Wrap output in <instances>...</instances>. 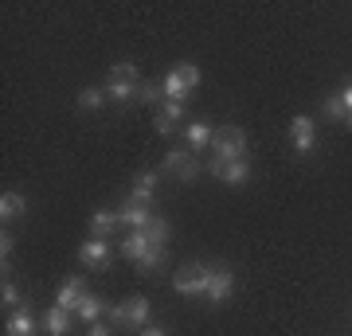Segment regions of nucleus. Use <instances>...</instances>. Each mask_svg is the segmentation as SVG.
Wrapping results in <instances>:
<instances>
[{"mask_svg":"<svg viewBox=\"0 0 352 336\" xmlns=\"http://www.w3.org/2000/svg\"><path fill=\"white\" fill-rule=\"evenodd\" d=\"M212 145H215V157H212V164H208V168H212L215 176H219V168H223V164L243 161V157H247V133H243L239 125H223V129L215 133Z\"/></svg>","mask_w":352,"mask_h":336,"instance_id":"f257e3e1","label":"nucleus"},{"mask_svg":"<svg viewBox=\"0 0 352 336\" xmlns=\"http://www.w3.org/2000/svg\"><path fill=\"white\" fill-rule=\"evenodd\" d=\"M200 67H192V63H180V67H173L168 75H164V98L168 102H184L192 94V90L200 87Z\"/></svg>","mask_w":352,"mask_h":336,"instance_id":"f03ea898","label":"nucleus"},{"mask_svg":"<svg viewBox=\"0 0 352 336\" xmlns=\"http://www.w3.org/2000/svg\"><path fill=\"white\" fill-rule=\"evenodd\" d=\"M208 274H212V266H184V270L173 274V289L184 293V298H204L208 293Z\"/></svg>","mask_w":352,"mask_h":336,"instance_id":"7ed1b4c3","label":"nucleus"},{"mask_svg":"<svg viewBox=\"0 0 352 336\" xmlns=\"http://www.w3.org/2000/svg\"><path fill=\"white\" fill-rule=\"evenodd\" d=\"M161 172H176V180H180V184H192V180L200 176V161H196V157H188L184 149H173V153H164Z\"/></svg>","mask_w":352,"mask_h":336,"instance_id":"20e7f679","label":"nucleus"},{"mask_svg":"<svg viewBox=\"0 0 352 336\" xmlns=\"http://www.w3.org/2000/svg\"><path fill=\"white\" fill-rule=\"evenodd\" d=\"M110 321L141 328V324L149 321V301L145 298H129V301H122V305H110Z\"/></svg>","mask_w":352,"mask_h":336,"instance_id":"39448f33","label":"nucleus"},{"mask_svg":"<svg viewBox=\"0 0 352 336\" xmlns=\"http://www.w3.org/2000/svg\"><path fill=\"white\" fill-rule=\"evenodd\" d=\"M78 262L90 266V270H106V266H110V243L102 235H90L87 243L78 247Z\"/></svg>","mask_w":352,"mask_h":336,"instance_id":"423d86ee","label":"nucleus"},{"mask_svg":"<svg viewBox=\"0 0 352 336\" xmlns=\"http://www.w3.org/2000/svg\"><path fill=\"white\" fill-rule=\"evenodd\" d=\"M231 289H235V274L227 270V266H212V274H208V293L204 298L212 301V305H223L231 298Z\"/></svg>","mask_w":352,"mask_h":336,"instance_id":"0eeeda50","label":"nucleus"},{"mask_svg":"<svg viewBox=\"0 0 352 336\" xmlns=\"http://www.w3.org/2000/svg\"><path fill=\"white\" fill-rule=\"evenodd\" d=\"M289 133H294V149L302 153V157L314 149V133H317V129H314V117H309V113L289 117Z\"/></svg>","mask_w":352,"mask_h":336,"instance_id":"6e6552de","label":"nucleus"},{"mask_svg":"<svg viewBox=\"0 0 352 336\" xmlns=\"http://www.w3.org/2000/svg\"><path fill=\"white\" fill-rule=\"evenodd\" d=\"M87 298V286H82V278H67L63 286H59V293H55V305L59 309H78V301Z\"/></svg>","mask_w":352,"mask_h":336,"instance_id":"1a4fd4ad","label":"nucleus"},{"mask_svg":"<svg viewBox=\"0 0 352 336\" xmlns=\"http://www.w3.org/2000/svg\"><path fill=\"white\" fill-rule=\"evenodd\" d=\"M180 117H184V102H168L164 98V106H161V113H157V133H164V137H168V133H176V122H180Z\"/></svg>","mask_w":352,"mask_h":336,"instance_id":"9d476101","label":"nucleus"},{"mask_svg":"<svg viewBox=\"0 0 352 336\" xmlns=\"http://www.w3.org/2000/svg\"><path fill=\"white\" fill-rule=\"evenodd\" d=\"M118 219H122V227H129V231H145V227L153 223V215L145 212V208H138V203H122V208H118Z\"/></svg>","mask_w":352,"mask_h":336,"instance_id":"9b49d317","label":"nucleus"},{"mask_svg":"<svg viewBox=\"0 0 352 336\" xmlns=\"http://www.w3.org/2000/svg\"><path fill=\"white\" fill-rule=\"evenodd\" d=\"M75 313H78L87 324H98V317H110V301H102L98 293H87V298L78 301Z\"/></svg>","mask_w":352,"mask_h":336,"instance_id":"f8f14e48","label":"nucleus"},{"mask_svg":"<svg viewBox=\"0 0 352 336\" xmlns=\"http://www.w3.org/2000/svg\"><path fill=\"white\" fill-rule=\"evenodd\" d=\"M138 94H141V82L113 78V75H110V82H106V98H113V102H133Z\"/></svg>","mask_w":352,"mask_h":336,"instance_id":"ddd939ff","label":"nucleus"},{"mask_svg":"<svg viewBox=\"0 0 352 336\" xmlns=\"http://www.w3.org/2000/svg\"><path fill=\"white\" fill-rule=\"evenodd\" d=\"M149 247H153V243H149V235H145V231H129V235L122 238V254H126L129 262H141Z\"/></svg>","mask_w":352,"mask_h":336,"instance_id":"4468645a","label":"nucleus"},{"mask_svg":"<svg viewBox=\"0 0 352 336\" xmlns=\"http://www.w3.org/2000/svg\"><path fill=\"white\" fill-rule=\"evenodd\" d=\"M43 328H47L51 336H67L71 333V313L59 309V305H51V309L43 313Z\"/></svg>","mask_w":352,"mask_h":336,"instance_id":"2eb2a0df","label":"nucleus"},{"mask_svg":"<svg viewBox=\"0 0 352 336\" xmlns=\"http://www.w3.org/2000/svg\"><path fill=\"white\" fill-rule=\"evenodd\" d=\"M247 176H251V164H247V157H243V161H231V164H223V168H219V180H223V184H231V188L247 184Z\"/></svg>","mask_w":352,"mask_h":336,"instance_id":"dca6fc26","label":"nucleus"},{"mask_svg":"<svg viewBox=\"0 0 352 336\" xmlns=\"http://www.w3.org/2000/svg\"><path fill=\"white\" fill-rule=\"evenodd\" d=\"M8 336H36V317L28 309H16L8 317Z\"/></svg>","mask_w":352,"mask_h":336,"instance_id":"f3484780","label":"nucleus"},{"mask_svg":"<svg viewBox=\"0 0 352 336\" xmlns=\"http://www.w3.org/2000/svg\"><path fill=\"white\" fill-rule=\"evenodd\" d=\"M184 133H188V145H192V149H208V145L215 141L212 125H204V122H192L188 129H184Z\"/></svg>","mask_w":352,"mask_h":336,"instance_id":"a211bd4d","label":"nucleus"},{"mask_svg":"<svg viewBox=\"0 0 352 336\" xmlns=\"http://www.w3.org/2000/svg\"><path fill=\"white\" fill-rule=\"evenodd\" d=\"M16 215H24V196L20 192H4L0 196V219H16Z\"/></svg>","mask_w":352,"mask_h":336,"instance_id":"6ab92c4d","label":"nucleus"},{"mask_svg":"<svg viewBox=\"0 0 352 336\" xmlns=\"http://www.w3.org/2000/svg\"><path fill=\"white\" fill-rule=\"evenodd\" d=\"M118 223H122V219H118V212H94V215H90V227H94V235H102V238L110 235Z\"/></svg>","mask_w":352,"mask_h":336,"instance_id":"aec40b11","label":"nucleus"},{"mask_svg":"<svg viewBox=\"0 0 352 336\" xmlns=\"http://www.w3.org/2000/svg\"><path fill=\"white\" fill-rule=\"evenodd\" d=\"M145 235H149L153 247H164V243H168V235H173V227H168V219H153V223L145 227Z\"/></svg>","mask_w":352,"mask_h":336,"instance_id":"412c9836","label":"nucleus"},{"mask_svg":"<svg viewBox=\"0 0 352 336\" xmlns=\"http://www.w3.org/2000/svg\"><path fill=\"white\" fill-rule=\"evenodd\" d=\"M102 102H106V87H87L78 94V106H82V110H98Z\"/></svg>","mask_w":352,"mask_h":336,"instance_id":"4be33fe9","label":"nucleus"},{"mask_svg":"<svg viewBox=\"0 0 352 336\" xmlns=\"http://www.w3.org/2000/svg\"><path fill=\"white\" fill-rule=\"evenodd\" d=\"M129 203H138V208H145V212H153V188H141V184H133L129 188Z\"/></svg>","mask_w":352,"mask_h":336,"instance_id":"5701e85b","label":"nucleus"},{"mask_svg":"<svg viewBox=\"0 0 352 336\" xmlns=\"http://www.w3.org/2000/svg\"><path fill=\"white\" fill-rule=\"evenodd\" d=\"M325 113L333 117V122L349 125V110H344V102H340V94H333V98H325Z\"/></svg>","mask_w":352,"mask_h":336,"instance_id":"b1692460","label":"nucleus"},{"mask_svg":"<svg viewBox=\"0 0 352 336\" xmlns=\"http://www.w3.org/2000/svg\"><path fill=\"white\" fill-rule=\"evenodd\" d=\"M0 301H4V305H16V309H24V293H20L12 282H4V286H0Z\"/></svg>","mask_w":352,"mask_h":336,"instance_id":"393cba45","label":"nucleus"},{"mask_svg":"<svg viewBox=\"0 0 352 336\" xmlns=\"http://www.w3.org/2000/svg\"><path fill=\"white\" fill-rule=\"evenodd\" d=\"M161 262H164V247H149V250H145V258H141L138 266H141V270H157Z\"/></svg>","mask_w":352,"mask_h":336,"instance_id":"a878e982","label":"nucleus"},{"mask_svg":"<svg viewBox=\"0 0 352 336\" xmlns=\"http://www.w3.org/2000/svg\"><path fill=\"white\" fill-rule=\"evenodd\" d=\"M164 94V82H141V94H138V102H157Z\"/></svg>","mask_w":352,"mask_h":336,"instance_id":"bb28decb","label":"nucleus"},{"mask_svg":"<svg viewBox=\"0 0 352 336\" xmlns=\"http://www.w3.org/2000/svg\"><path fill=\"white\" fill-rule=\"evenodd\" d=\"M113 78H129V82H141V71L133 67V63H118V67H113Z\"/></svg>","mask_w":352,"mask_h":336,"instance_id":"cd10ccee","label":"nucleus"},{"mask_svg":"<svg viewBox=\"0 0 352 336\" xmlns=\"http://www.w3.org/2000/svg\"><path fill=\"white\" fill-rule=\"evenodd\" d=\"M157 180H161V172H157V168H149V172H141L138 180H133V184H141V188H157Z\"/></svg>","mask_w":352,"mask_h":336,"instance_id":"c85d7f7f","label":"nucleus"},{"mask_svg":"<svg viewBox=\"0 0 352 336\" xmlns=\"http://www.w3.org/2000/svg\"><path fill=\"white\" fill-rule=\"evenodd\" d=\"M340 102H344V110H349V125H352V78L344 82V90H340Z\"/></svg>","mask_w":352,"mask_h":336,"instance_id":"c756f323","label":"nucleus"},{"mask_svg":"<svg viewBox=\"0 0 352 336\" xmlns=\"http://www.w3.org/2000/svg\"><path fill=\"white\" fill-rule=\"evenodd\" d=\"M0 258L8 266V258H12V235H0Z\"/></svg>","mask_w":352,"mask_h":336,"instance_id":"7c9ffc66","label":"nucleus"},{"mask_svg":"<svg viewBox=\"0 0 352 336\" xmlns=\"http://www.w3.org/2000/svg\"><path fill=\"white\" fill-rule=\"evenodd\" d=\"M87 336H113V328H106V324H90Z\"/></svg>","mask_w":352,"mask_h":336,"instance_id":"2f4dec72","label":"nucleus"},{"mask_svg":"<svg viewBox=\"0 0 352 336\" xmlns=\"http://www.w3.org/2000/svg\"><path fill=\"white\" fill-rule=\"evenodd\" d=\"M141 336H164V328H145Z\"/></svg>","mask_w":352,"mask_h":336,"instance_id":"473e14b6","label":"nucleus"}]
</instances>
